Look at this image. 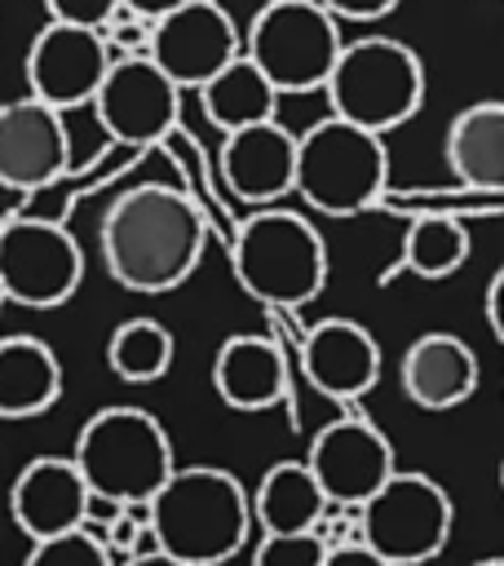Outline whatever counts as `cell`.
<instances>
[{"label":"cell","mask_w":504,"mask_h":566,"mask_svg":"<svg viewBox=\"0 0 504 566\" xmlns=\"http://www.w3.org/2000/svg\"><path fill=\"white\" fill-rule=\"evenodd\" d=\"M203 217L186 195L159 181H141L115 195L102 217L97 243L102 265L119 287L155 296L181 287L195 274L203 256Z\"/></svg>","instance_id":"1"},{"label":"cell","mask_w":504,"mask_h":566,"mask_svg":"<svg viewBox=\"0 0 504 566\" xmlns=\"http://www.w3.org/2000/svg\"><path fill=\"white\" fill-rule=\"evenodd\" d=\"M155 548L190 562V566H221L230 562L252 535V495L230 469L217 464H186L155 491L146 504Z\"/></svg>","instance_id":"2"},{"label":"cell","mask_w":504,"mask_h":566,"mask_svg":"<svg viewBox=\"0 0 504 566\" xmlns=\"http://www.w3.org/2000/svg\"><path fill=\"white\" fill-rule=\"evenodd\" d=\"M71 460L80 464L93 500L115 504V509L150 504L155 491L177 469L164 424L150 411L128 407V402L93 411L75 433Z\"/></svg>","instance_id":"3"},{"label":"cell","mask_w":504,"mask_h":566,"mask_svg":"<svg viewBox=\"0 0 504 566\" xmlns=\"http://www.w3.org/2000/svg\"><path fill=\"white\" fill-rule=\"evenodd\" d=\"M234 279L252 301L296 310L327 283V243L301 212L256 208L234 234Z\"/></svg>","instance_id":"4"},{"label":"cell","mask_w":504,"mask_h":566,"mask_svg":"<svg viewBox=\"0 0 504 566\" xmlns=\"http://www.w3.org/2000/svg\"><path fill=\"white\" fill-rule=\"evenodd\" d=\"M389 186L385 137L340 115L309 124L296 137V195L327 217H354L371 208Z\"/></svg>","instance_id":"5"},{"label":"cell","mask_w":504,"mask_h":566,"mask_svg":"<svg viewBox=\"0 0 504 566\" xmlns=\"http://www.w3.org/2000/svg\"><path fill=\"white\" fill-rule=\"evenodd\" d=\"M323 93H327L332 115L385 137L389 128L407 124L420 111L424 62L411 44L393 35H363L340 49Z\"/></svg>","instance_id":"6"},{"label":"cell","mask_w":504,"mask_h":566,"mask_svg":"<svg viewBox=\"0 0 504 566\" xmlns=\"http://www.w3.org/2000/svg\"><path fill=\"white\" fill-rule=\"evenodd\" d=\"M340 18L323 0H265L248 22L243 53L279 93H314L340 57Z\"/></svg>","instance_id":"7"},{"label":"cell","mask_w":504,"mask_h":566,"mask_svg":"<svg viewBox=\"0 0 504 566\" xmlns=\"http://www.w3.org/2000/svg\"><path fill=\"white\" fill-rule=\"evenodd\" d=\"M363 544L376 548L393 566H424L433 562L455 526V504L429 473L393 469V478L358 509Z\"/></svg>","instance_id":"8"},{"label":"cell","mask_w":504,"mask_h":566,"mask_svg":"<svg viewBox=\"0 0 504 566\" xmlns=\"http://www.w3.org/2000/svg\"><path fill=\"white\" fill-rule=\"evenodd\" d=\"M84 279V252L57 221L13 217L0 230V292L27 310H53L75 296Z\"/></svg>","instance_id":"9"},{"label":"cell","mask_w":504,"mask_h":566,"mask_svg":"<svg viewBox=\"0 0 504 566\" xmlns=\"http://www.w3.org/2000/svg\"><path fill=\"white\" fill-rule=\"evenodd\" d=\"M93 119L124 146H150L164 142L181 115V84L150 57V53H124L111 57L102 88L93 93Z\"/></svg>","instance_id":"10"},{"label":"cell","mask_w":504,"mask_h":566,"mask_svg":"<svg viewBox=\"0 0 504 566\" xmlns=\"http://www.w3.org/2000/svg\"><path fill=\"white\" fill-rule=\"evenodd\" d=\"M111 66V49L102 40L97 27H80V22H44L27 49L22 75H27V93L71 111V106H88L93 93L102 88V75Z\"/></svg>","instance_id":"11"},{"label":"cell","mask_w":504,"mask_h":566,"mask_svg":"<svg viewBox=\"0 0 504 566\" xmlns=\"http://www.w3.org/2000/svg\"><path fill=\"white\" fill-rule=\"evenodd\" d=\"M305 460L336 509H363L398 469L389 438L363 416H336L323 424Z\"/></svg>","instance_id":"12"},{"label":"cell","mask_w":504,"mask_h":566,"mask_svg":"<svg viewBox=\"0 0 504 566\" xmlns=\"http://www.w3.org/2000/svg\"><path fill=\"white\" fill-rule=\"evenodd\" d=\"M239 53H243V35L217 0H186L181 9L164 13L150 27V57L181 88L208 84Z\"/></svg>","instance_id":"13"},{"label":"cell","mask_w":504,"mask_h":566,"mask_svg":"<svg viewBox=\"0 0 504 566\" xmlns=\"http://www.w3.org/2000/svg\"><path fill=\"white\" fill-rule=\"evenodd\" d=\"M71 159V133L62 111L40 97L0 102V186L31 195L62 177Z\"/></svg>","instance_id":"14"},{"label":"cell","mask_w":504,"mask_h":566,"mask_svg":"<svg viewBox=\"0 0 504 566\" xmlns=\"http://www.w3.org/2000/svg\"><path fill=\"white\" fill-rule=\"evenodd\" d=\"M9 513L13 526L35 544L66 531L88 526L93 517V491L71 455H35L18 469L9 486Z\"/></svg>","instance_id":"15"},{"label":"cell","mask_w":504,"mask_h":566,"mask_svg":"<svg viewBox=\"0 0 504 566\" xmlns=\"http://www.w3.org/2000/svg\"><path fill=\"white\" fill-rule=\"evenodd\" d=\"M221 181L230 199L252 208H274L283 195H296V133L274 119L225 133L221 142Z\"/></svg>","instance_id":"16"},{"label":"cell","mask_w":504,"mask_h":566,"mask_svg":"<svg viewBox=\"0 0 504 566\" xmlns=\"http://www.w3.org/2000/svg\"><path fill=\"white\" fill-rule=\"evenodd\" d=\"M305 380L332 402H358L380 380V345L354 318H323L301 345Z\"/></svg>","instance_id":"17"},{"label":"cell","mask_w":504,"mask_h":566,"mask_svg":"<svg viewBox=\"0 0 504 566\" xmlns=\"http://www.w3.org/2000/svg\"><path fill=\"white\" fill-rule=\"evenodd\" d=\"M477 354L455 332H424L398 363L402 394L420 411H451L477 394Z\"/></svg>","instance_id":"18"},{"label":"cell","mask_w":504,"mask_h":566,"mask_svg":"<svg viewBox=\"0 0 504 566\" xmlns=\"http://www.w3.org/2000/svg\"><path fill=\"white\" fill-rule=\"evenodd\" d=\"M212 389L230 411H270L287 389L283 349L256 332L225 336L212 358Z\"/></svg>","instance_id":"19"},{"label":"cell","mask_w":504,"mask_h":566,"mask_svg":"<svg viewBox=\"0 0 504 566\" xmlns=\"http://www.w3.org/2000/svg\"><path fill=\"white\" fill-rule=\"evenodd\" d=\"M447 168L464 190L504 195V102H473L447 124Z\"/></svg>","instance_id":"20"},{"label":"cell","mask_w":504,"mask_h":566,"mask_svg":"<svg viewBox=\"0 0 504 566\" xmlns=\"http://www.w3.org/2000/svg\"><path fill=\"white\" fill-rule=\"evenodd\" d=\"M332 500L318 486L309 460H279L261 473L256 491H252V517L265 535H301V531H318V522L327 517Z\"/></svg>","instance_id":"21"},{"label":"cell","mask_w":504,"mask_h":566,"mask_svg":"<svg viewBox=\"0 0 504 566\" xmlns=\"http://www.w3.org/2000/svg\"><path fill=\"white\" fill-rule=\"evenodd\" d=\"M62 398V363L40 336L0 340V420L44 416Z\"/></svg>","instance_id":"22"},{"label":"cell","mask_w":504,"mask_h":566,"mask_svg":"<svg viewBox=\"0 0 504 566\" xmlns=\"http://www.w3.org/2000/svg\"><path fill=\"white\" fill-rule=\"evenodd\" d=\"M279 88L274 80L248 57H230L208 84H199V106L208 115V124H217L221 133H234V128H248V124H261V119H274L279 115Z\"/></svg>","instance_id":"23"},{"label":"cell","mask_w":504,"mask_h":566,"mask_svg":"<svg viewBox=\"0 0 504 566\" xmlns=\"http://www.w3.org/2000/svg\"><path fill=\"white\" fill-rule=\"evenodd\" d=\"M172 354H177L172 332L159 318H150V314L124 318L111 332V340H106V363L128 385H155V380H164V371L172 367Z\"/></svg>","instance_id":"24"},{"label":"cell","mask_w":504,"mask_h":566,"mask_svg":"<svg viewBox=\"0 0 504 566\" xmlns=\"http://www.w3.org/2000/svg\"><path fill=\"white\" fill-rule=\"evenodd\" d=\"M469 261V230L455 217L429 212L416 217L402 234V256L398 265L416 279H451Z\"/></svg>","instance_id":"25"},{"label":"cell","mask_w":504,"mask_h":566,"mask_svg":"<svg viewBox=\"0 0 504 566\" xmlns=\"http://www.w3.org/2000/svg\"><path fill=\"white\" fill-rule=\"evenodd\" d=\"M22 566H115V557L102 535L80 526V531L53 535V539H35Z\"/></svg>","instance_id":"26"},{"label":"cell","mask_w":504,"mask_h":566,"mask_svg":"<svg viewBox=\"0 0 504 566\" xmlns=\"http://www.w3.org/2000/svg\"><path fill=\"white\" fill-rule=\"evenodd\" d=\"M327 544L318 531H301V535H265L252 548V566H323Z\"/></svg>","instance_id":"27"},{"label":"cell","mask_w":504,"mask_h":566,"mask_svg":"<svg viewBox=\"0 0 504 566\" xmlns=\"http://www.w3.org/2000/svg\"><path fill=\"white\" fill-rule=\"evenodd\" d=\"M44 9H49L53 22H80V27L102 31L124 9V0H44Z\"/></svg>","instance_id":"28"},{"label":"cell","mask_w":504,"mask_h":566,"mask_svg":"<svg viewBox=\"0 0 504 566\" xmlns=\"http://www.w3.org/2000/svg\"><path fill=\"white\" fill-rule=\"evenodd\" d=\"M340 22H376L398 9V0H323Z\"/></svg>","instance_id":"29"},{"label":"cell","mask_w":504,"mask_h":566,"mask_svg":"<svg viewBox=\"0 0 504 566\" xmlns=\"http://www.w3.org/2000/svg\"><path fill=\"white\" fill-rule=\"evenodd\" d=\"M323 566H393V562H385L376 548H367L363 539H349V544H332L327 548V557H323Z\"/></svg>","instance_id":"30"},{"label":"cell","mask_w":504,"mask_h":566,"mask_svg":"<svg viewBox=\"0 0 504 566\" xmlns=\"http://www.w3.org/2000/svg\"><path fill=\"white\" fill-rule=\"evenodd\" d=\"M486 323H491V332H495V340L504 345V265L491 274V283H486Z\"/></svg>","instance_id":"31"},{"label":"cell","mask_w":504,"mask_h":566,"mask_svg":"<svg viewBox=\"0 0 504 566\" xmlns=\"http://www.w3.org/2000/svg\"><path fill=\"white\" fill-rule=\"evenodd\" d=\"M186 0H124V9H133L137 18H146V22H159L164 13H172V9H181Z\"/></svg>","instance_id":"32"},{"label":"cell","mask_w":504,"mask_h":566,"mask_svg":"<svg viewBox=\"0 0 504 566\" xmlns=\"http://www.w3.org/2000/svg\"><path fill=\"white\" fill-rule=\"evenodd\" d=\"M124 566H190V562H181V557H172L164 548H141V553L124 557Z\"/></svg>","instance_id":"33"},{"label":"cell","mask_w":504,"mask_h":566,"mask_svg":"<svg viewBox=\"0 0 504 566\" xmlns=\"http://www.w3.org/2000/svg\"><path fill=\"white\" fill-rule=\"evenodd\" d=\"M473 566H504V557H486V562H473Z\"/></svg>","instance_id":"34"},{"label":"cell","mask_w":504,"mask_h":566,"mask_svg":"<svg viewBox=\"0 0 504 566\" xmlns=\"http://www.w3.org/2000/svg\"><path fill=\"white\" fill-rule=\"evenodd\" d=\"M500 491H504V460H500Z\"/></svg>","instance_id":"35"},{"label":"cell","mask_w":504,"mask_h":566,"mask_svg":"<svg viewBox=\"0 0 504 566\" xmlns=\"http://www.w3.org/2000/svg\"><path fill=\"white\" fill-rule=\"evenodd\" d=\"M0 230H4V221H0Z\"/></svg>","instance_id":"36"}]
</instances>
